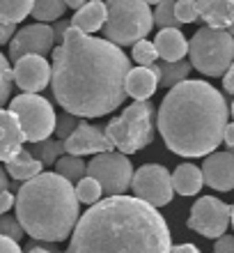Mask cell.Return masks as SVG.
<instances>
[{
  "instance_id": "6da1fadb",
  "label": "cell",
  "mask_w": 234,
  "mask_h": 253,
  "mask_svg": "<svg viewBox=\"0 0 234 253\" xmlns=\"http://www.w3.org/2000/svg\"><path fill=\"white\" fill-rule=\"evenodd\" d=\"M131 72L127 53L113 42L69 28L53 51L51 87L58 104L76 118H101L122 106Z\"/></svg>"
},
{
  "instance_id": "7a4b0ae2",
  "label": "cell",
  "mask_w": 234,
  "mask_h": 253,
  "mask_svg": "<svg viewBox=\"0 0 234 253\" xmlns=\"http://www.w3.org/2000/svg\"><path fill=\"white\" fill-rule=\"evenodd\" d=\"M170 228L135 196L99 200L78 219L67 253H170Z\"/></svg>"
},
{
  "instance_id": "3957f363",
  "label": "cell",
  "mask_w": 234,
  "mask_h": 253,
  "mask_svg": "<svg viewBox=\"0 0 234 253\" xmlns=\"http://www.w3.org/2000/svg\"><path fill=\"white\" fill-rule=\"evenodd\" d=\"M228 101L207 81H184L166 94L156 115L163 143L179 157H209L228 126Z\"/></svg>"
},
{
  "instance_id": "277c9868",
  "label": "cell",
  "mask_w": 234,
  "mask_h": 253,
  "mask_svg": "<svg viewBox=\"0 0 234 253\" xmlns=\"http://www.w3.org/2000/svg\"><path fill=\"white\" fill-rule=\"evenodd\" d=\"M14 205L23 233L41 242L67 240L80 219L74 184L58 173H41L23 182Z\"/></svg>"
},
{
  "instance_id": "5b68a950",
  "label": "cell",
  "mask_w": 234,
  "mask_h": 253,
  "mask_svg": "<svg viewBox=\"0 0 234 253\" xmlns=\"http://www.w3.org/2000/svg\"><path fill=\"white\" fill-rule=\"evenodd\" d=\"M106 136L122 154H134L152 145L156 131V108L152 101H134L106 125Z\"/></svg>"
},
{
  "instance_id": "8992f818",
  "label": "cell",
  "mask_w": 234,
  "mask_h": 253,
  "mask_svg": "<svg viewBox=\"0 0 234 253\" xmlns=\"http://www.w3.org/2000/svg\"><path fill=\"white\" fill-rule=\"evenodd\" d=\"M108 19L103 40L113 42L115 46H127L145 40L154 28V14L145 0H108Z\"/></svg>"
},
{
  "instance_id": "52a82bcc",
  "label": "cell",
  "mask_w": 234,
  "mask_h": 253,
  "mask_svg": "<svg viewBox=\"0 0 234 253\" xmlns=\"http://www.w3.org/2000/svg\"><path fill=\"white\" fill-rule=\"evenodd\" d=\"M191 67L204 76H225L234 62V37L228 30L200 28L188 42Z\"/></svg>"
},
{
  "instance_id": "ba28073f",
  "label": "cell",
  "mask_w": 234,
  "mask_h": 253,
  "mask_svg": "<svg viewBox=\"0 0 234 253\" xmlns=\"http://www.w3.org/2000/svg\"><path fill=\"white\" fill-rule=\"evenodd\" d=\"M9 113L19 120L23 138L30 145L51 138L55 131V125H58V115H55L51 101L39 97V94L23 92L9 99Z\"/></svg>"
},
{
  "instance_id": "9c48e42d",
  "label": "cell",
  "mask_w": 234,
  "mask_h": 253,
  "mask_svg": "<svg viewBox=\"0 0 234 253\" xmlns=\"http://www.w3.org/2000/svg\"><path fill=\"white\" fill-rule=\"evenodd\" d=\"M87 177H92L101 184V191L113 196H124L131 180H134V166L127 154L122 152H101L94 154L92 161L87 164Z\"/></svg>"
},
{
  "instance_id": "30bf717a",
  "label": "cell",
  "mask_w": 234,
  "mask_h": 253,
  "mask_svg": "<svg viewBox=\"0 0 234 253\" xmlns=\"http://www.w3.org/2000/svg\"><path fill=\"white\" fill-rule=\"evenodd\" d=\"M131 189H134L135 198L152 207L167 205L174 196L172 175L167 173V168L159 166V164H145L138 170H134Z\"/></svg>"
},
{
  "instance_id": "8fae6325",
  "label": "cell",
  "mask_w": 234,
  "mask_h": 253,
  "mask_svg": "<svg viewBox=\"0 0 234 253\" xmlns=\"http://www.w3.org/2000/svg\"><path fill=\"white\" fill-rule=\"evenodd\" d=\"M230 214L232 207L214 196H202L191 207V216H188V228L200 233L202 237H211L218 240L225 235L230 226Z\"/></svg>"
},
{
  "instance_id": "7c38bea8",
  "label": "cell",
  "mask_w": 234,
  "mask_h": 253,
  "mask_svg": "<svg viewBox=\"0 0 234 253\" xmlns=\"http://www.w3.org/2000/svg\"><path fill=\"white\" fill-rule=\"evenodd\" d=\"M55 37H53V26L46 23H37L21 28L19 33H14L12 42H9V60L16 62L26 55H41L46 58V53L53 51Z\"/></svg>"
},
{
  "instance_id": "4fadbf2b",
  "label": "cell",
  "mask_w": 234,
  "mask_h": 253,
  "mask_svg": "<svg viewBox=\"0 0 234 253\" xmlns=\"http://www.w3.org/2000/svg\"><path fill=\"white\" fill-rule=\"evenodd\" d=\"M14 83L26 94H37L51 83V62L41 55H26L14 62Z\"/></svg>"
},
{
  "instance_id": "5bb4252c",
  "label": "cell",
  "mask_w": 234,
  "mask_h": 253,
  "mask_svg": "<svg viewBox=\"0 0 234 253\" xmlns=\"http://www.w3.org/2000/svg\"><path fill=\"white\" fill-rule=\"evenodd\" d=\"M113 143L106 136L101 126L87 125L85 120L78 125L71 136L65 140V154L69 157H83V154H101V152H113Z\"/></svg>"
},
{
  "instance_id": "9a60e30c",
  "label": "cell",
  "mask_w": 234,
  "mask_h": 253,
  "mask_svg": "<svg viewBox=\"0 0 234 253\" xmlns=\"http://www.w3.org/2000/svg\"><path fill=\"white\" fill-rule=\"evenodd\" d=\"M202 180L216 191H232L234 189V154L211 152L202 164Z\"/></svg>"
},
{
  "instance_id": "2e32d148",
  "label": "cell",
  "mask_w": 234,
  "mask_h": 253,
  "mask_svg": "<svg viewBox=\"0 0 234 253\" xmlns=\"http://www.w3.org/2000/svg\"><path fill=\"white\" fill-rule=\"evenodd\" d=\"M198 19L211 30H230L234 23V0H195Z\"/></svg>"
},
{
  "instance_id": "e0dca14e",
  "label": "cell",
  "mask_w": 234,
  "mask_h": 253,
  "mask_svg": "<svg viewBox=\"0 0 234 253\" xmlns=\"http://www.w3.org/2000/svg\"><path fill=\"white\" fill-rule=\"evenodd\" d=\"M23 131L19 126V120L9 111L0 108V161H12L23 150Z\"/></svg>"
},
{
  "instance_id": "ac0fdd59",
  "label": "cell",
  "mask_w": 234,
  "mask_h": 253,
  "mask_svg": "<svg viewBox=\"0 0 234 253\" xmlns=\"http://www.w3.org/2000/svg\"><path fill=\"white\" fill-rule=\"evenodd\" d=\"M154 46L163 62H179L188 53V40L179 28H161L154 40Z\"/></svg>"
},
{
  "instance_id": "d6986e66",
  "label": "cell",
  "mask_w": 234,
  "mask_h": 253,
  "mask_svg": "<svg viewBox=\"0 0 234 253\" xmlns=\"http://www.w3.org/2000/svg\"><path fill=\"white\" fill-rule=\"evenodd\" d=\"M106 19H108L106 2L92 0V2H85V5L74 14L71 28L78 30V33H83V35H92V33H97V30H101V28L106 26Z\"/></svg>"
},
{
  "instance_id": "ffe728a7",
  "label": "cell",
  "mask_w": 234,
  "mask_h": 253,
  "mask_svg": "<svg viewBox=\"0 0 234 253\" xmlns=\"http://www.w3.org/2000/svg\"><path fill=\"white\" fill-rule=\"evenodd\" d=\"M159 87V79H156L149 67H135L127 74V83L124 90L127 94H131L135 101H147Z\"/></svg>"
},
{
  "instance_id": "44dd1931",
  "label": "cell",
  "mask_w": 234,
  "mask_h": 253,
  "mask_svg": "<svg viewBox=\"0 0 234 253\" xmlns=\"http://www.w3.org/2000/svg\"><path fill=\"white\" fill-rule=\"evenodd\" d=\"M41 168H44L41 161L34 159L33 154H30V150H21L12 161L5 164V173L9 175V177H14L16 182H28V180H33V177L44 173Z\"/></svg>"
},
{
  "instance_id": "7402d4cb",
  "label": "cell",
  "mask_w": 234,
  "mask_h": 253,
  "mask_svg": "<svg viewBox=\"0 0 234 253\" xmlns=\"http://www.w3.org/2000/svg\"><path fill=\"white\" fill-rule=\"evenodd\" d=\"M204 180H202V170L193 164H181L174 168L172 173V189L181 196H195L202 189Z\"/></svg>"
},
{
  "instance_id": "603a6c76",
  "label": "cell",
  "mask_w": 234,
  "mask_h": 253,
  "mask_svg": "<svg viewBox=\"0 0 234 253\" xmlns=\"http://www.w3.org/2000/svg\"><path fill=\"white\" fill-rule=\"evenodd\" d=\"M34 9V0H0V21L7 26H16L19 21L30 16Z\"/></svg>"
},
{
  "instance_id": "cb8c5ba5",
  "label": "cell",
  "mask_w": 234,
  "mask_h": 253,
  "mask_svg": "<svg viewBox=\"0 0 234 253\" xmlns=\"http://www.w3.org/2000/svg\"><path fill=\"white\" fill-rule=\"evenodd\" d=\"M161 81L159 85L163 87H170L172 90L174 85H179L184 81H188V74H191V62L186 60H179V62H161Z\"/></svg>"
},
{
  "instance_id": "d4e9b609",
  "label": "cell",
  "mask_w": 234,
  "mask_h": 253,
  "mask_svg": "<svg viewBox=\"0 0 234 253\" xmlns=\"http://www.w3.org/2000/svg\"><path fill=\"white\" fill-rule=\"evenodd\" d=\"M30 154L37 161H41V166H53L55 161L65 154V143L58 138H46V140H41V143H33Z\"/></svg>"
},
{
  "instance_id": "484cf974",
  "label": "cell",
  "mask_w": 234,
  "mask_h": 253,
  "mask_svg": "<svg viewBox=\"0 0 234 253\" xmlns=\"http://www.w3.org/2000/svg\"><path fill=\"white\" fill-rule=\"evenodd\" d=\"M55 173L65 177L69 184H74V182H80L83 177L87 175V164L80 157H60V159L55 161Z\"/></svg>"
},
{
  "instance_id": "4316f807",
  "label": "cell",
  "mask_w": 234,
  "mask_h": 253,
  "mask_svg": "<svg viewBox=\"0 0 234 253\" xmlns=\"http://www.w3.org/2000/svg\"><path fill=\"white\" fill-rule=\"evenodd\" d=\"M65 9H67L65 0H34V9L30 16L37 23H48V21H60Z\"/></svg>"
},
{
  "instance_id": "83f0119b",
  "label": "cell",
  "mask_w": 234,
  "mask_h": 253,
  "mask_svg": "<svg viewBox=\"0 0 234 253\" xmlns=\"http://www.w3.org/2000/svg\"><path fill=\"white\" fill-rule=\"evenodd\" d=\"M76 198H78V203H85V205H97L101 200V184L97 180H92V177H83L80 182H76Z\"/></svg>"
},
{
  "instance_id": "f1b7e54d",
  "label": "cell",
  "mask_w": 234,
  "mask_h": 253,
  "mask_svg": "<svg viewBox=\"0 0 234 253\" xmlns=\"http://www.w3.org/2000/svg\"><path fill=\"white\" fill-rule=\"evenodd\" d=\"M12 87H14V74L9 60L0 53V108L12 99Z\"/></svg>"
},
{
  "instance_id": "f546056e",
  "label": "cell",
  "mask_w": 234,
  "mask_h": 253,
  "mask_svg": "<svg viewBox=\"0 0 234 253\" xmlns=\"http://www.w3.org/2000/svg\"><path fill=\"white\" fill-rule=\"evenodd\" d=\"M131 58H134V62H138L140 67L154 65L156 58H159V53H156V46H154V42H149V40L135 42V44H134V51H131Z\"/></svg>"
},
{
  "instance_id": "4dcf8cb0",
  "label": "cell",
  "mask_w": 234,
  "mask_h": 253,
  "mask_svg": "<svg viewBox=\"0 0 234 253\" xmlns=\"http://www.w3.org/2000/svg\"><path fill=\"white\" fill-rule=\"evenodd\" d=\"M154 26L163 28H179L181 23L174 16V0H163L161 5H156L154 12Z\"/></svg>"
},
{
  "instance_id": "1f68e13d",
  "label": "cell",
  "mask_w": 234,
  "mask_h": 253,
  "mask_svg": "<svg viewBox=\"0 0 234 253\" xmlns=\"http://www.w3.org/2000/svg\"><path fill=\"white\" fill-rule=\"evenodd\" d=\"M80 118H76V115H71V113H65V115H58V125H55V136H58V140H65L71 136V133L78 129V125H80Z\"/></svg>"
},
{
  "instance_id": "d6a6232c",
  "label": "cell",
  "mask_w": 234,
  "mask_h": 253,
  "mask_svg": "<svg viewBox=\"0 0 234 253\" xmlns=\"http://www.w3.org/2000/svg\"><path fill=\"white\" fill-rule=\"evenodd\" d=\"M174 16L181 26L184 23H193L198 19V5L195 0H174Z\"/></svg>"
},
{
  "instance_id": "836d02e7",
  "label": "cell",
  "mask_w": 234,
  "mask_h": 253,
  "mask_svg": "<svg viewBox=\"0 0 234 253\" xmlns=\"http://www.w3.org/2000/svg\"><path fill=\"white\" fill-rule=\"evenodd\" d=\"M0 235H2V237H9V240H14V242H21L26 233H23L19 219L2 214V216H0Z\"/></svg>"
},
{
  "instance_id": "e575fe53",
  "label": "cell",
  "mask_w": 234,
  "mask_h": 253,
  "mask_svg": "<svg viewBox=\"0 0 234 253\" xmlns=\"http://www.w3.org/2000/svg\"><path fill=\"white\" fill-rule=\"evenodd\" d=\"M214 253H234V237L232 235H223L214 244Z\"/></svg>"
},
{
  "instance_id": "d590c367",
  "label": "cell",
  "mask_w": 234,
  "mask_h": 253,
  "mask_svg": "<svg viewBox=\"0 0 234 253\" xmlns=\"http://www.w3.org/2000/svg\"><path fill=\"white\" fill-rule=\"evenodd\" d=\"M69 28H71V21H65L60 19L58 23L53 26V37H55V44H62L65 42V35L69 33Z\"/></svg>"
},
{
  "instance_id": "8d00e7d4",
  "label": "cell",
  "mask_w": 234,
  "mask_h": 253,
  "mask_svg": "<svg viewBox=\"0 0 234 253\" xmlns=\"http://www.w3.org/2000/svg\"><path fill=\"white\" fill-rule=\"evenodd\" d=\"M0 253H23L19 247V242L9 240V237H2L0 235Z\"/></svg>"
},
{
  "instance_id": "74e56055",
  "label": "cell",
  "mask_w": 234,
  "mask_h": 253,
  "mask_svg": "<svg viewBox=\"0 0 234 253\" xmlns=\"http://www.w3.org/2000/svg\"><path fill=\"white\" fill-rule=\"evenodd\" d=\"M14 203H16V196H12L9 191L0 193V216H2V214H7V210H12Z\"/></svg>"
},
{
  "instance_id": "f35d334b",
  "label": "cell",
  "mask_w": 234,
  "mask_h": 253,
  "mask_svg": "<svg viewBox=\"0 0 234 253\" xmlns=\"http://www.w3.org/2000/svg\"><path fill=\"white\" fill-rule=\"evenodd\" d=\"M14 28H16V26H7V23H2V21H0V46H2V44H9V42H12V37H14Z\"/></svg>"
},
{
  "instance_id": "ab89813d",
  "label": "cell",
  "mask_w": 234,
  "mask_h": 253,
  "mask_svg": "<svg viewBox=\"0 0 234 253\" xmlns=\"http://www.w3.org/2000/svg\"><path fill=\"white\" fill-rule=\"evenodd\" d=\"M223 87H225V92L234 94V65L230 67L228 72H225V76H223Z\"/></svg>"
},
{
  "instance_id": "60d3db41",
  "label": "cell",
  "mask_w": 234,
  "mask_h": 253,
  "mask_svg": "<svg viewBox=\"0 0 234 253\" xmlns=\"http://www.w3.org/2000/svg\"><path fill=\"white\" fill-rule=\"evenodd\" d=\"M223 143L228 147H234V122H228L225 131H223Z\"/></svg>"
},
{
  "instance_id": "b9f144b4",
  "label": "cell",
  "mask_w": 234,
  "mask_h": 253,
  "mask_svg": "<svg viewBox=\"0 0 234 253\" xmlns=\"http://www.w3.org/2000/svg\"><path fill=\"white\" fill-rule=\"evenodd\" d=\"M170 253H200V249L195 244H177V247L170 249Z\"/></svg>"
},
{
  "instance_id": "7bdbcfd3",
  "label": "cell",
  "mask_w": 234,
  "mask_h": 253,
  "mask_svg": "<svg viewBox=\"0 0 234 253\" xmlns=\"http://www.w3.org/2000/svg\"><path fill=\"white\" fill-rule=\"evenodd\" d=\"M2 191H9V177H7L5 168H0V193Z\"/></svg>"
},
{
  "instance_id": "ee69618b",
  "label": "cell",
  "mask_w": 234,
  "mask_h": 253,
  "mask_svg": "<svg viewBox=\"0 0 234 253\" xmlns=\"http://www.w3.org/2000/svg\"><path fill=\"white\" fill-rule=\"evenodd\" d=\"M28 253H51V251H48L44 244H33V247L28 249Z\"/></svg>"
},
{
  "instance_id": "f6af8a7d",
  "label": "cell",
  "mask_w": 234,
  "mask_h": 253,
  "mask_svg": "<svg viewBox=\"0 0 234 253\" xmlns=\"http://www.w3.org/2000/svg\"><path fill=\"white\" fill-rule=\"evenodd\" d=\"M85 2H92V0H65V5L67 7H78V9L85 5Z\"/></svg>"
},
{
  "instance_id": "bcb514c9",
  "label": "cell",
  "mask_w": 234,
  "mask_h": 253,
  "mask_svg": "<svg viewBox=\"0 0 234 253\" xmlns=\"http://www.w3.org/2000/svg\"><path fill=\"white\" fill-rule=\"evenodd\" d=\"M145 2H147V5H161L163 0H145Z\"/></svg>"
},
{
  "instance_id": "7dc6e473",
  "label": "cell",
  "mask_w": 234,
  "mask_h": 253,
  "mask_svg": "<svg viewBox=\"0 0 234 253\" xmlns=\"http://www.w3.org/2000/svg\"><path fill=\"white\" fill-rule=\"evenodd\" d=\"M230 221H232V228H234V205H232V214H230Z\"/></svg>"
},
{
  "instance_id": "c3c4849f",
  "label": "cell",
  "mask_w": 234,
  "mask_h": 253,
  "mask_svg": "<svg viewBox=\"0 0 234 253\" xmlns=\"http://www.w3.org/2000/svg\"><path fill=\"white\" fill-rule=\"evenodd\" d=\"M230 35H232V37H234V23H232V28H230Z\"/></svg>"
},
{
  "instance_id": "681fc988",
  "label": "cell",
  "mask_w": 234,
  "mask_h": 253,
  "mask_svg": "<svg viewBox=\"0 0 234 253\" xmlns=\"http://www.w3.org/2000/svg\"><path fill=\"white\" fill-rule=\"evenodd\" d=\"M228 152H230V154H234V147H230V150H228Z\"/></svg>"
},
{
  "instance_id": "f907efd6",
  "label": "cell",
  "mask_w": 234,
  "mask_h": 253,
  "mask_svg": "<svg viewBox=\"0 0 234 253\" xmlns=\"http://www.w3.org/2000/svg\"><path fill=\"white\" fill-rule=\"evenodd\" d=\"M232 118H234V101H232Z\"/></svg>"
},
{
  "instance_id": "816d5d0a",
  "label": "cell",
  "mask_w": 234,
  "mask_h": 253,
  "mask_svg": "<svg viewBox=\"0 0 234 253\" xmlns=\"http://www.w3.org/2000/svg\"><path fill=\"white\" fill-rule=\"evenodd\" d=\"M232 65H234V62H232Z\"/></svg>"
}]
</instances>
